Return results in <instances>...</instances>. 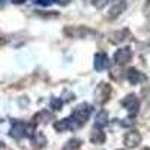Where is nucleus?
<instances>
[{
	"label": "nucleus",
	"instance_id": "19",
	"mask_svg": "<svg viewBox=\"0 0 150 150\" xmlns=\"http://www.w3.org/2000/svg\"><path fill=\"white\" fill-rule=\"evenodd\" d=\"M54 2V0H35V3H38V5H42V6H50Z\"/></svg>",
	"mask_w": 150,
	"mask_h": 150
},
{
	"label": "nucleus",
	"instance_id": "13",
	"mask_svg": "<svg viewBox=\"0 0 150 150\" xmlns=\"http://www.w3.org/2000/svg\"><path fill=\"white\" fill-rule=\"evenodd\" d=\"M95 123H96V126L98 128H104V126H107L108 125V112L105 111V110H101L96 114V120H95Z\"/></svg>",
	"mask_w": 150,
	"mask_h": 150
},
{
	"label": "nucleus",
	"instance_id": "5",
	"mask_svg": "<svg viewBox=\"0 0 150 150\" xmlns=\"http://www.w3.org/2000/svg\"><path fill=\"white\" fill-rule=\"evenodd\" d=\"M126 6H128V0H114L110 12H108V18L110 20H116L122 12L126 9Z\"/></svg>",
	"mask_w": 150,
	"mask_h": 150
},
{
	"label": "nucleus",
	"instance_id": "24",
	"mask_svg": "<svg viewBox=\"0 0 150 150\" xmlns=\"http://www.w3.org/2000/svg\"><path fill=\"white\" fill-rule=\"evenodd\" d=\"M144 150H149V147H146V149H144Z\"/></svg>",
	"mask_w": 150,
	"mask_h": 150
},
{
	"label": "nucleus",
	"instance_id": "20",
	"mask_svg": "<svg viewBox=\"0 0 150 150\" xmlns=\"http://www.w3.org/2000/svg\"><path fill=\"white\" fill-rule=\"evenodd\" d=\"M54 2H57L59 5H62V6H65V5H68L71 0H54Z\"/></svg>",
	"mask_w": 150,
	"mask_h": 150
},
{
	"label": "nucleus",
	"instance_id": "21",
	"mask_svg": "<svg viewBox=\"0 0 150 150\" xmlns=\"http://www.w3.org/2000/svg\"><path fill=\"white\" fill-rule=\"evenodd\" d=\"M26 0H12V3H15V5H20V3H24Z\"/></svg>",
	"mask_w": 150,
	"mask_h": 150
},
{
	"label": "nucleus",
	"instance_id": "11",
	"mask_svg": "<svg viewBox=\"0 0 150 150\" xmlns=\"http://www.w3.org/2000/svg\"><path fill=\"white\" fill-rule=\"evenodd\" d=\"M143 74L138 71V69H135V68H132V69H129L128 71V81L131 83V84H138L140 81H143Z\"/></svg>",
	"mask_w": 150,
	"mask_h": 150
},
{
	"label": "nucleus",
	"instance_id": "8",
	"mask_svg": "<svg viewBox=\"0 0 150 150\" xmlns=\"http://www.w3.org/2000/svg\"><path fill=\"white\" fill-rule=\"evenodd\" d=\"M26 126L27 125H24L23 122H14L11 126V131H9V135L12 138H23V137H26Z\"/></svg>",
	"mask_w": 150,
	"mask_h": 150
},
{
	"label": "nucleus",
	"instance_id": "4",
	"mask_svg": "<svg viewBox=\"0 0 150 150\" xmlns=\"http://www.w3.org/2000/svg\"><path fill=\"white\" fill-rule=\"evenodd\" d=\"M96 96V102L98 104H105L108 99H110V95H111V87H110V84H107V83H101V86L96 89V93H95Z\"/></svg>",
	"mask_w": 150,
	"mask_h": 150
},
{
	"label": "nucleus",
	"instance_id": "14",
	"mask_svg": "<svg viewBox=\"0 0 150 150\" xmlns=\"http://www.w3.org/2000/svg\"><path fill=\"white\" fill-rule=\"evenodd\" d=\"M90 141L93 144H104L105 143V134L101 129H95L90 135Z\"/></svg>",
	"mask_w": 150,
	"mask_h": 150
},
{
	"label": "nucleus",
	"instance_id": "2",
	"mask_svg": "<svg viewBox=\"0 0 150 150\" xmlns=\"http://www.w3.org/2000/svg\"><path fill=\"white\" fill-rule=\"evenodd\" d=\"M122 107L135 116L140 110V99L137 98V95H128L126 98L122 99Z\"/></svg>",
	"mask_w": 150,
	"mask_h": 150
},
{
	"label": "nucleus",
	"instance_id": "17",
	"mask_svg": "<svg viewBox=\"0 0 150 150\" xmlns=\"http://www.w3.org/2000/svg\"><path fill=\"white\" fill-rule=\"evenodd\" d=\"M62 105H63V102H62V99H59V98H53V99H51V108H53L54 111L62 110Z\"/></svg>",
	"mask_w": 150,
	"mask_h": 150
},
{
	"label": "nucleus",
	"instance_id": "15",
	"mask_svg": "<svg viewBox=\"0 0 150 150\" xmlns=\"http://www.w3.org/2000/svg\"><path fill=\"white\" fill-rule=\"evenodd\" d=\"M81 144H83L81 140H78V138H72V140H69V141L65 144L63 150H81Z\"/></svg>",
	"mask_w": 150,
	"mask_h": 150
},
{
	"label": "nucleus",
	"instance_id": "10",
	"mask_svg": "<svg viewBox=\"0 0 150 150\" xmlns=\"http://www.w3.org/2000/svg\"><path fill=\"white\" fill-rule=\"evenodd\" d=\"M32 143H33V147L35 149H42V147H45V144H47V138H45V135L42 134V132H35L33 135H32Z\"/></svg>",
	"mask_w": 150,
	"mask_h": 150
},
{
	"label": "nucleus",
	"instance_id": "12",
	"mask_svg": "<svg viewBox=\"0 0 150 150\" xmlns=\"http://www.w3.org/2000/svg\"><path fill=\"white\" fill-rule=\"evenodd\" d=\"M128 35H129V30H128V29L117 30V32H114V33H111L110 41H111V42H114V44H119V42H122V41L126 39V36H128Z\"/></svg>",
	"mask_w": 150,
	"mask_h": 150
},
{
	"label": "nucleus",
	"instance_id": "18",
	"mask_svg": "<svg viewBox=\"0 0 150 150\" xmlns=\"http://www.w3.org/2000/svg\"><path fill=\"white\" fill-rule=\"evenodd\" d=\"M107 3H108V0H93V6L98 9H102Z\"/></svg>",
	"mask_w": 150,
	"mask_h": 150
},
{
	"label": "nucleus",
	"instance_id": "7",
	"mask_svg": "<svg viewBox=\"0 0 150 150\" xmlns=\"http://www.w3.org/2000/svg\"><path fill=\"white\" fill-rule=\"evenodd\" d=\"M77 128H80V125L75 122L72 117L59 120V122L54 123V129H56L57 132H63V131H68V129H77Z\"/></svg>",
	"mask_w": 150,
	"mask_h": 150
},
{
	"label": "nucleus",
	"instance_id": "6",
	"mask_svg": "<svg viewBox=\"0 0 150 150\" xmlns=\"http://www.w3.org/2000/svg\"><path fill=\"white\" fill-rule=\"evenodd\" d=\"M123 143H125V146H126V147L134 149V147H137V146L141 143V134L138 131H135V129L134 131H129V132H126V135H125Z\"/></svg>",
	"mask_w": 150,
	"mask_h": 150
},
{
	"label": "nucleus",
	"instance_id": "9",
	"mask_svg": "<svg viewBox=\"0 0 150 150\" xmlns=\"http://www.w3.org/2000/svg\"><path fill=\"white\" fill-rule=\"evenodd\" d=\"M110 66V59L105 53H98L95 56V69L96 71H104Z\"/></svg>",
	"mask_w": 150,
	"mask_h": 150
},
{
	"label": "nucleus",
	"instance_id": "3",
	"mask_svg": "<svg viewBox=\"0 0 150 150\" xmlns=\"http://www.w3.org/2000/svg\"><path fill=\"white\" fill-rule=\"evenodd\" d=\"M132 59V50L129 47H123V48H119L117 51L114 53V62L116 65H126L129 63Z\"/></svg>",
	"mask_w": 150,
	"mask_h": 150
},
{
	"label": "nucleus",
	"instance_id": "1",
	"mask_svg": "<svg viewBox=\"0 0 150 150\" xmlns=\"http://www.w3.org/2000/svg\"><path fill=\"white\" fill-rule=\"evenodd\" d=\"M90 112H92V107L89 105V104H80L77 108L74 110V112H72V119L77 122L80 126H83V125L87 122V119L90 117Z\"/></svg>",
	"mask_w": 150,
	"mask_h": 150
},
{
	"label": "nucleus",
	"instance_id": "16",
	"mask_svg": "<svg viewBox=\"0 0 150 150\" xmlns=\"http://www.w3.org/2000/svg\"><path fill=\"white\" fill-rule=\"evenodd\" d=\"M51 117H53V116L50 114L48 111H41L39 114H36V116L33 117V120H35V122H42V123H45L48 119H51Z\"/></svg>",
	"mask_w": 150,
	"mask_h": 150
},
{
	"label": "nucleus",
	"instance_id": "23",
	"mask_svg": "<svg viewBox=\"0 0 150 150\" xmlns=\"http://www.w3.org/2000/svg\"><path fill=\"white\" fill-rule=\"evenodd\" d=\"M2 146H3V143H2V141H0V147H2Z\"/></svg>",
	"mask_w": 150,
	"mask_h": 150
},
{
	"label": "nucleus",
	"instance_id": "22",
	"mask_svg": "<svg viewBox=\"0 0 150 150\" xmlns=\"http://www.w3.org/2000/svg\"><path fill=\"white\" fill-rule=\"evenodd\" d=\"M3 2H6V0H0V3H3Z\"/></svg>",
	"mask_w": 150,
	"mask_h": 150
}]
</instances>
